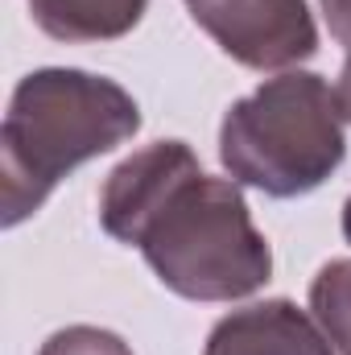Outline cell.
I'll return each mask as SVG.
<instances>
[{
  "label": "cell",
  "mask_w": 351,
  "mask_h": 355,
  "mask_svg": "<svg viewBox=\"0 0 351 355\" xmlns=\"http://www.w3.org/2000/svg\"><path fill=\"white\" fill-rule=\"evenodd\" d=\"M323 4V17L331 25V37L339 46H351V0H318Z\"/></svg>",
  "instance_id": "cell-10"
},
{
  "label": "cell",
  "mask_w": 351,
  "mask_h": 355,
  "mask_svg": "<svg viewBox=\"0 0 351 355\" xmlns=\"http://www.w3.org/2000/svg\"><path fill=\"white\" fill-rule=\"evenodd\" d=\"M37 355H132V347L103 327H67L54 331Z\"/></svg>",
  "instance_id": "cell-9"
},
{
  "label": "cell",
  "mask_w": 351,
  "mask_h": 355,
  "mask_svg": "<svg viewBox=\"0 0 351 355\" xmlns=\"http://www.w3.org/2000/svg\"><path fill=\"white\" fill-rule=\"evenodd\" d=\"M166 289L190 302H236L273 277L268 240L257 232L240 182L194 174L137 240Z\"/></svg>",
  "instance_id": "cell-3"
},
{
  "label": "cell",
  "mask_w": 351,
  "mask_h": 355,
  "mask_svg": "<svg viewBox=\"0 0 351 355\" xmlns=\"http://www.w3.org/2000/svg\"><path fill=\"white\" fill-rule=\"evenodd\" d=\"M343 236H348V244H351V198H348V207H343Z\"/></svg>",
  "instance_id": "cell-12"
},
{
  "label": "cell",
  "mask_w": 351,
  "mask_h": 355,
  "mask_svg": "<svg viewBox=\"0 0 351 355\" xmlns=\"http://www.w3.org/2000/svg\"><path fill=\"white\" fill-rule=\"evenodd\" d=\"M343 107L327 79L285 71L236 99L219 124V162L240 186L268 198L318 190L343 166Z\"/></svg>",
  "instance_id": "cell-2"
},
{
  "label": "cell",
  "mask_w": 351,
  "mask_h": 355,
  "mask_svg": "<svg viewBox=\"0 0 351 355\" xmlns=\"http://www.w3.org/2000/svg\"><path fill=\"white\" fill-rule=\"evenodd\" d=\"M141 128V107L116 79L46 67L25 75L0 128V219L17 227L83 162Z\"/></svg>",
  "instance_id": "cell-1"
},
{
  "label": "cell",
  "mask_w": 351,
  "mask_h": 355,
  "mask_svg": "<svg viewBox=\"0 0 351 355\" xmlns=\"http://www.w3.org/2000/svg\"><path fill=\"white\" fill-rule=\"evenodd\" d=\"M335 95H339L343 120H351V58H348V67H343V75H339V87H335Z\"/></svg>",
  "instance_id": "cell-11"
},
{
  "label": "cell",
  "mask_w": 351,
  "mask_h": 355,
  "mask_svg": "<svg viewBox=\"0 0 351 355\" xmlns=\"http://www.w3.org/2000/svg\"><path fill=\"white\" fill-rule=\"evenodd\" d=\"M198 29L252 71H285L318 50V29L306 0H186Z\"/></svg>",
  "instance_id": "cell-4"
},
{
  "label": "cell",
  "mask_w": 351,
  "mask_h": 355,
  "mask_svg": "<svg viewBox=\"0 0 351 355\" xmlns=\"http://www.w3.org/2000/svg\"><path fill=\"white\" fill-rule=\"evenodd\" d=\"M203 355H335V347L314 314L273 297L219 318Z\"/></svg>",
  "instance_id": "cell-6"
},
{
  "label": "cell",
  "mask_w": 351,
  "mask_h": 355,
  "mask_svg": "<svg viewBox=\"0 0 351 355\" xmlns=\"http://www.w3.org/2000/svg\"><path fill=\"white\" fill-rule=\"evenodd\" d=\"M149 0H29V12L42 33L54 42H116L132 33Z\"/></svg>",
  "instance_id": "cell-7"
},
{
  "label": "cell",
  "mask_w": 351,
  "mask_h": 355,
  "mask_svg": "<svg viewBox=\"0 0 351 355\" xmlns=\"http://www.w3.org/2000/svg\"><path fill=\"white\" fill-rule=\"evenodd\" d=\"M203 174L198 157L190 153L186 141H157L141 153H132L128 162H120L99 194V223L112 240L120 244H137L141 232L149 227V219L170 202L182 182Z\"/></svg>",
  "instance_id": "cell-5"
},
{
  "label": "cell",
  "mask_w": 351,
  "mask_h": 355,
  "mask_svg": "<svg viewBox=\"0 0 351 355\" xmlns=\"http://www.w3.org/2000/svg\"><path fill=\"white\" fill-rule=\"evenodd\" d=\"M310 310L314 322L327 331L331 347L351 355V261H331L318 268L310 285Z\"/></svg>",
  "instance_id": "cell-8"
}]
</instances>
